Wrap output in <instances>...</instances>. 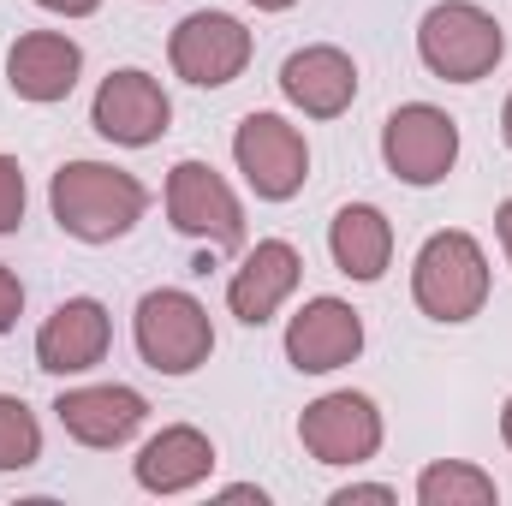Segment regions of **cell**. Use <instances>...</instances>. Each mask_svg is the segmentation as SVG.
I'll return each mask as SVG.
<instances>
[{
  "label": "cell",
  "mask_w": 512,
  "mask_h": 506,
  "mask_svg": "<svg viewBox=\"0 0 512 506\" xmlns=\"http://www.w3.org/2000/svg\"><path fill=\"white\" fill-rule=\"evenodd\" d=\"M352 501H393V489L387 483H346V489H334V506H352Z\"/></svg>",
  "instance_id": "603a6c76"
},
{
  "label": "cell",
  "mask_w": 512,
  "mask_h": 506,
  "mask_svg": "<svg viewBox=\"0 0 512 506\" xmlns=\"http://www.w3.org/2000/svg\"><path fill=\"white\" fill-rule=\"evenodd\" d=\"M411 298L429 322H471L489 304V256L471 233H435L411 262Z\"/></svg>",
  "instance_id": "7a4b0ae2"
},
{
  "label": "cell",
  "mask_w": 512,
  "mask_h": 506,
  "mask_svg": "<svg viewBox=\"0 0 512 506\" xmlns=\"http://www.w3.org/2000/svg\"><path fill=\"white\" fill-rule=\"evenodd\" d=\"M280 96L298 114H310V120H340L352 108V96H358V66H352V54H340L328 42L322 48H298L280 66Z\"/></svg>",
  "instance_id": "9a60e30c"
},
{
  "label": "cell",
  "mask_w": 512,
  "mask_h": 506,
  "mask_svg": "<svg viewBox=\"0 0 512 506\" xmlns=\"http://www.w3.org/2000/svg\"><path fill=\"white\" fill-rule=\"evenodd\" d=\"M48 209L60 221V233H72L78 245H114L149 209L143 179L108 161H66L48 185Z\"/></svg>",
  "instance_id": "6da1fadb"
},
{
  "label": "cell",
  "mask_w": 512,
  "mask_h": 506,
  "mask_svg": "<svg viewBox=\"0 0 512 506\" xmlns=\"http://www.w3.org/2000/svg\"><path fill=\"white\" fill-rule=\"evenodd\" d=\"M78 72H84V48L72 42V36H60V30H30V36H18L12 42V54H6V84H12V96H24V102H66L72 96V84H78Z\"/></svg>",
  "instance_id": "5bb4252c"
},
{
  "label": "cell",
  "mask_w": 512,
  "mask_h": 506,
  "mask_svg": "<svg viewBox=\"0 0 512 506\" xmlns=\"http://www.w3.org/2000/svg\"><path fill=\"white\" fill-rule=\"evenodd\" d=\"M298 441L316 465H364L382 453V411L370 393H322L304 405Z\"/></svg>",
  "instance_id": "ba28073f"
},
{
  "label": "cell",
  "mask_w": 512,
  "mask_h": 506,
  "mask_svg": "<svg viewBox=\"0 0 512 506\" xmlns=\"http://www.w3.org/2000/svg\"><path fill=\"white\" fill-rule=\"evenodd\" d=\"M131 340H137V358L161 376H191L209 364L215 352V328H209V310L179 292V286H161V292H143L137 316H131Z\"/></svg>",
  "instance_id": "277c9868"
},
{
  "label": "cell",
  "mask_w": 512,
  "mask_h": 506,
  "mask_svg": "<svg viewBox=\"0 0 512 506\" xmlns=\"http://www.w3.org/2000/svg\"><path fill=\"white\" fill-rule=\"evenodd\" d=\"M167 221L185 239H203L215 251H239L245 245V209H239L233 185L209 161H179L167 173Z\"/></svg>",
  "instance_id": "5b68a950"
},
{
  "label": "cell",
  "mask_w": 512,
  "mask_h": 506,
  "mask_svg": "<svg viewBox=\"0 0 512 506\" xmlns=\"http://www.w3.org/2000/svg\"><path fill=\"white\" fill-rule=\"evenodd\" d=\"M221 501H268V495H262V489H256V483H233V489H221Z\"/></svg>",
  "instance_id": "d4e9b609"
},
{
  "label": "cell",
  "mask_w": 512,
  "mask_h": 506,
  "mask_svg": "<svg viewBox=\"0 0 512 506\" xmlns=\"http://www.w3.org/2000/svg\"><path fill=\"white\" fill-rule=\"evenodd\" d=\"M233 161L245 173L262 203H286L304 191V173H310V149H304V131L286 126L280 114H245L233 131Z\"/></svg>",
  "instance_id": "8992f818"
},
{
  "label": "cell",
  "mask_w": 512,
  "mask_h": 506,
  "mask_svg": "<svg viewBox=\"0 0 512 506\" xmlns=\"http://www.w3.org/2000/svg\"><path fill=\"white\" fill-rule=\"evenodd\" d=\"M108 346H114V322L96 298H66L36 328V364L48 376H84L108 358Z\"/></svg>",
  "instance_id": "7c38bea8"
},
{
  "label": "cell",
  "mask_w": 512,
  "mask_h": 506,
  "mask_svg": "<svg viewBox=\"0 0 512 506\" xmlns=\"http://www.w3.org/2000/svg\"><path fill=\"white\" fill-rule=\"evenodd\" d=\"M298 274H304V256L292 251L286 239H262L227 280V304L245 328H262L292 292H298Z\"/></svg>",
  "instance_id": "2e32d148"
},
{
  "label": "cell",
  "mask_w": 512,
  "mask_h": 506,
  "mask_svg": "<svg viewBox=\"0 0 512 506\" xmlns=\"http://www.w3.org/2000/svg\"><path fill=\"white\" fill-rule=\"evenodd\" d=\"M501 441L512 447V399H507V411H501Z\"/></svg>",
  "instance_id": "f1b7e54d"
},
{
  "label": "cell",
  "mask_w": 512,
  "mask_h": 506,
  "mask_svg": "<svg viewBox=\"0 0 512 506\" xmlns=\"http://www.w3.org/2000/svg\"><path fill=\"white\" fill-rule=\"evenodd\" d=\"M18 221H24V167L0 155V233H12Z\"/></svg>",
  "instance_id": "44dd1931"
},
{
  "label": "cell",
  "mask_w": 512,
  "mask_h": 506,
  "mask_svg": "<svg viewBox=\"0 0 512 506\" xmlns=\"http://www.w3.org/2000/svg\"><path fill=\"white\" fill-rule=\"evenodd\" d=\"M90 126L102 131L108 143H120V149H149L173 126V102H167V90L149 72L126 66V72L102 78V90L90 102Z\"/></svg>",
  "instance_id": "30bf717a"
},
{
  "label": "cell",
  "mask_w": 512,
  "mask_h": 506,
  "mask_svg": "<svg viewBox=\"0 0 512 506\" xmlns=\"http://www.w3.org/2000/svg\"><path fill=\"white\" fill-rule=\"evenodd\" d=\"M256 12H286V6H298V0H251Z\"/></svg>",
  "instance_id": "4316f807"
},
{
  "label": "cell",
  "mask_w": 512,
  "mask_h": 506,
  "mask_svg": "<svg viewBox=\"0 0 512 506\" xmlns=\"http://www.w3.org/2000/svg\"><path fill=\"white\" fill-rule=\"evenodd\" d=\"M54 417L72 441L84 447H126L131 435L143 429L149 417V399L137 387H120V381H102V387H66L54 399Z\"/></svg>",
  "instance_id": "4fadbf2b"
},
{
  "label": "cell",
  "mask_w": 512,
  "mask_h": 506,
  "mask_svg": "<svg viewBox=\"0 0 512 506\" xmlns=\"http://www.w3.org/2000/svg\"><path fill=\"white\" fill-rule=\"evenodd\" d=\"M131 471H137V483L149 495H185V489H197L215 471V441L203 429H191V423H173L155 441H143Z\"/></svg>",
  "instance_id": "e0dca14e"
},
{
  "label": "cell",
  "mask_w": 512,
  "mask_h": 506,
  "mask_svg": "<svg viewBox=\"0 0 512 506\" xmlns=\"http://www.w3.org/2000/svg\"><path fill=\"white\" fill-rule=\"evenodd\" d=\"M18 310H24V286H18V274L0 262V334L18 322Z\"/></svg>",
  "instance_id": "7402d4cb"
},
{
  "label": "cell",
  "mask_w": 512,
  "mask_h": 506,
  "mask_svg": "<svg viewBox=\"0 0 512 506\" xmlns=\"http://www.w3.org/2000/svg\"><path fill=\"white\" fill-rule=\"evenodd\" d=\"M42 459V423L18 393H0V471H30Z\"/></svg>",
  "instance_id": "ffe728a7"
},
{
  "label": "cell",
  "mask_w": 512,
  "mask_h": 506,
  "mask_svg": "<svg viewBox=\"0 0 512 506\" xmlns=\"http://www.w3.org/2000/svg\"><path fill=\"white\" fill-rule=\"evenodd\" d=\"M417 54H423V66H429L435 78H447V84H477V78H489V72L501 66L507 36H501L495 12H483V6H471V0H441V6H429L423 24H417Z\"/></svg>",
  "instance_id": "3957f363"
},
{
  "label": "cell",
  "mask_w": 512,
  "mask_h": 506,
  "mask_svg": "<svg viewBox=\"0 0 512 506\" xmlns=\"http://www.w3.org/2000/svg\"><path fill=\"white\" fill-rule=\"evenodd\" d=\"M364 352V316L346 298H310L286 322V358L298 376H334Z\"/></svg>",
  "instance_id": "8fae6325"
},
{
  "label": "cell",
  "mask_w": 512,
  "mask_h": 506,
  "mask_svg": "<svg viewBox=\"0 0 512 506\" xmlns=\"http://www.w3.org/2000/svg\"><path fill=\"white\" fill-rule=\"evenodd\" d=\"M382 155H387V167H393V179H405L417 191L441 185L453 173V161H459V126H453V114H441L429 102H405V108L387 114Z\"/></svg>",
  "instance_id": "52a82bcc"
},
{
  "label": "cell",
  "mask_w": 512,
  "mask_h": 506,
  "mask_svg": "<svg viewBox=\"0 0 512 506\" xmlns=\"http://www.w3.org/2000/svg\"><path fill=\"white\" fill-rule=\"evenodd\" d=\"M417 501L423 506H495L501 489H495L489 471H477L465 459H441V465H429L417 477Z\"/></svg>",
  "instance_id": "d6986e66"
},
{
  "label": "cell",
  "mask_w": 512,
  "mask_h": 506,
  "mask_svg": "<svg viewBox=\"0 0 512 506\" xmlns=\"http://www.w3.org/2000/svg\"><path fill=\"white\" fill-rule=\"evenodd\" d=\"M495 227H501V251H507V262H512V197L501 203V215H495Z\"/></svg>",
  "instance_id": "484cf974"
},
{
  "label": "cell",
  "mask_w": 512,
  "mask_h": 506,
  "mask_svg": "<svg viewBox=\"0 0 512 506\" xmlns=\"http://www.w3.org/2000/svg\"><path fill=\"white\" fill-rule=\"evenodd\" d=\"M501 137H507V149H512V96H507V108H501Z\"/></svg>",
  "instance_id": "83f0119b"
},
{
  "label": "cell",
  "mask_w": 512,
  "mask_h": 506,
  "mask_svg": "<svg viewBox=\"0 0 512 506\" xmlns=\"http://www.w3.org/2000/svg\"><path fill=\"white\" fill-rule=\"evenodd\" d=\"M328 251L334 268L352 274V280H382L387 262H393V227L376 203H346L328 227Z\"/></svg>",
  "instance_id": "ac0fdd59"
},
{
  "label": "cell",
  "mask_w": 512,
  "mask_h": 506,
  "mask_svg": "<svg viewBox=\"0 0 512 506\" xmlns=\"http://www.w3.org/2000/svg\"><path fill=\"white\" fill-rule=\"evenodd\" d=\"M36 6H42V12H60V18H90L102 0H36Z\"/></svg>",
  "instance_id": "cb8c5ba5"
},
{
  "label": "cell",
  "mask_w": 512,
  "mask_h": 506,
  "mask_svg": "<svg viewBox=\"0 0 512 506\" xmlns=\"http://www.w3.org/2000/svg\"><path fill=\"white\" fill-rule=\"evenodd\" d=\"M167 60H173V72L185 78V84H197V90H221V84H233L245 66H251V30L233 18V12H191L179 30H173V42H167Z\"/></svg>",
  "instance_id": "9c48e42d"
}]
</instances>
